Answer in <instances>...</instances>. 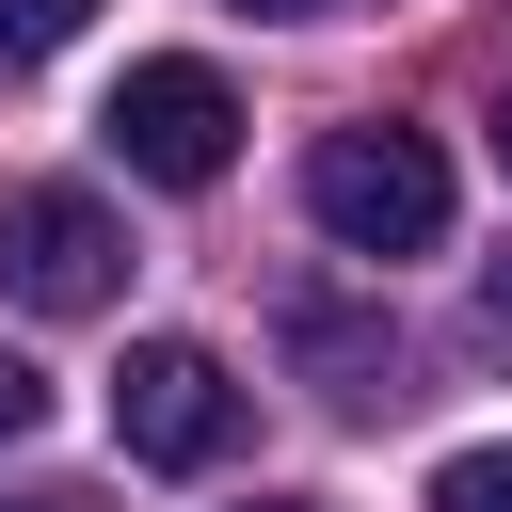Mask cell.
<instances>
[{
	"instance_id": "9c48e42d",
	"label": "cell",
	"mask_w": 512,
	"mask_h": 512,
	"mask_svg": "<svg viewBox=\"0 0 512 512\" xmlns=\"http://www.w3.org/2000/svg\"><path fill=\"white\" fill-rule=\"evenodd\" d=\"M240 16H320V0H240Z\"/></svg>"
},
{
	"instance_id": "7a4b0ae2",
	"label": "cell",
	"mask_w": 512,
	"mask_h": 512,
	"mask_svg": "<svg viewBox=\"0 0 512 512\" xmlns=\"http://www.w3.org/2000/svg\"><path fill=\"white\" fill-rule=\"evenodd\" d=\"M96 144H112V160H128L144 192H208V176L240 160V96H224V64L160 48V64H128V80H112Z\"/></svg>"
},
{
	"instance_id": "3957f363",
	"label": "cell",
	"mask_w": 512,
	"mask_h": 512,
	"mask_svg": "<svg viewBox=\"0 0 512 512\" xmlns=\"http://www.w3.org/2000/svg\"><path fill=\"white\" fill-rule=\"evenodd\" d=\"M0 288L32 320H96L128 288V224L96 192H64V176H0Z\"/></svg>"
},
{
	"instance_id": "5b68a950",
	"label": "cell",
	"mask_w": 512,
	"mask_h": 512,
	"mask_svg": "<svg viewBox=\"0 0 512 512\" xmlns=\"http://www.w3.org/2000/svg\"><path fill=\"white\" fill-rule=\"evenodd\" d=\"M432 512H512V432L496 448H448L432 464Z\"/></svg>"
},
{
	"instance_id": "6da1fadb",
	"label": "cell",
	"mask_w": 512,
	"mask_h": 512,
	"mask_svg": "<svg viewBox=\"0 0 512 512\" xmlns=\"http://www.w3.org/2000/svg\"><path fill=\"white\" fill-rule=\"evenodd\" d=\"M304 208L352 256H432L448 240V144L432 128H320L304 144Z\"/></svg>"
},
{
	"instance_id": "ba28073f",
	"label": "cell",
	"mask_w": 512,
	"mask_h": 512,
	"mask_svg": "<svg viewBox=\"0 0 512 512\" xmlns=\"http://www.w3.org/2000/svg\"><path fill=\"white\" fill-rule=\"evenodd\" d=\"M480 336H512V256H496V272H480Z\"/></svg>"
},
{
	"instance_id": "8fae6325",
	"label": "cell",
	"mask_w": 512,
	"mask_h": 512,
	"mask_svg": "<svg viewBox=\"0 0 512 512\" xmlns=\"http://www.w3.org/2000/svg\"><path fill=\"white\" fill-rule=\"evenodd\" d=\"M496 160H512V96H496Z\"/></svg>"
},
{
	"instance_id": "30bf717a",
	"label": "cell",
	"mask_w": 512,
	"mask_h": 512,
	"mask_svg": "<svg viewBox=\"0 0 512 512\" xmlns=\"http://www.w3.org/2000/svg\"><path fill=\"white\" fill-rule=\"evenodd\" d=\"M16 512H96V496H16Z\"/></svg>"
},
{
	"instance_id": "52a82bcc",
	"label": "cell",
	"mask_w": 512,
	"mask_h": 512,
	"mask_svg": "<svg viewBox=\"0 0 512 512\" xmlns=\"http://www.w3.org/2000/svg\"><path fill=\"white\" fill-rule=\"evenodd\" d=\"M48 432V384H32V352H0V448H32Z\"/></svg>"
},
{
	"instance_id": "8992f818",
	"label": "cell",
	"mask_w": 512,
	"mask_h": 512,
	"mask_svg": "<svg viewBox=\"0 0 512 512\" xmlns=\"http://www.w3.org/2000/svg\"><path fill=\"white\" fill-rule=\"evenodd\" d=\"M80 16H96V0H0V64H48Z\"/></svg>"
},
{
	"instance_id": "277c9868",
	"label": "cell",
	"mask_w": 512,
	"mask_h": 512,
	"mask_svg": "<svg viewBox=\"0 0 512 512\" xmlns=\"http://www.w3.org/2000/svg\"><path fill=\"white\" fill-rule=\"evenodd\" d=\"M112 448L128 464H224L240 448V368L208 352V336H128V368H112Z\"/></svg>"
},
{
	"instance_id": "7c38bea8",
	"label": "cell",
	"mask_w": 512,
	"mask_h": 512,
	"mask_svg": "<svg viewBox=\"0 0 512 512\" xmlns=\"http://www.w3.org/2000/svg\"><path fill=\"white\" fill-rule=\"evenodd\" d=\"M256 512H320V496H256Z\"/></svg>"
}]
</instances>
